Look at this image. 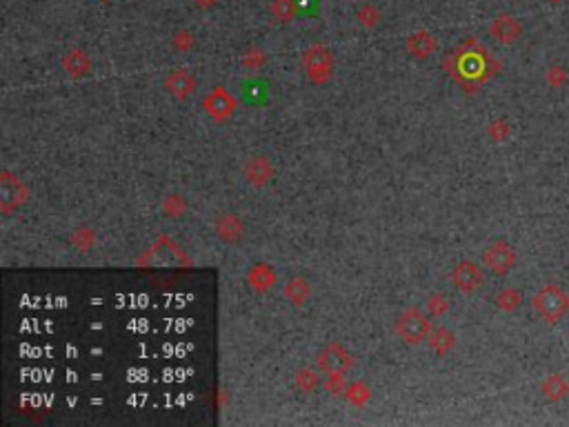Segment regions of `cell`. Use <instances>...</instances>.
Segmentation results:
<instances>
[{
	"label": "cell",
	"mask_w": 569,
	"mask_h": 427,
	"mask_svg": "<svg viewBox=\"0 0 569 427\" xmlns=\"http://www.w3.org/2000/svg\"><path fill=\"white\" fill-rule=\"evenodd\" d=\"M303 67L307 81L314 85H325L334 74V54L325 45H312L303 54Z\"/></svg>",
	"instance_id": "1"
},
{
	"label": "cell",
	"mask_w": 569,
	"mask_h": 427,
	"mask_svg": "<svg viewBox=\"0 0 569 427\" xmlns=\"http://www.w3.org/2000/svg\"><path fill=\"white\" fill-rule=\"evenodd\" d=\"M396 332L407 345H421L432 334V323L418 308H407L396 318Z\"/></svg>",
	"instance_id": "2"
},
{
	"label": "cell",
	"mask_w": 569,
	"mask_h": 427,
	"mask_svg": "<svg viewBox=\"0 0 569 427\" xmlns=\"http://www.w3.org/2000/svg\"><path fill=\"white\" fill-rule=\"evenodd\" d=\"M534 308L547 323H558L569 310V298L556 285H547L534 296Z\"/></svg>",
	"instance_id": "3"
},
{
	"label": "cell",
	"mask_w": 569,
	"mask_h": 427,
	"mask_svg": "<svg viewBox=\"0 0 569 427\" xmlns=\"http://www.w3.org/2000/svg\"><path fill=\"white\" fill-rule=\"evenodd\" d=\"M316 365L320 372L329 374H345L353 368V356L341 343H329L327 347H322L318 352Z\"/></svg>",
	"instance_id": "4"
},
{
	"label": "cell",
	"mask_w": 569,
	"mask_h": 427,
	"mask_svg": "<svg viewBox=\"0 0 569 427\" xmlns=\"http://www.w3.org/2000/svg\"><path fill=\"white\" fill-rule=\"evenodd\" d=\"M203 110L211 120H216V123H227V120L234 116L236 100L225 87H213L203 98Z\"/></svg>",
	"instance_id": "5"
},
{
	"label": "cell",
	"mask_w": 569,
	"mask_h": 427,
	"mask_svg": "<svg viewBox=\"0 0 569 427\" xmlns=\"http://www.w3.org/2000/svg\"><path fill=\"white\" fill-rule=\"evenodd\" d=\"M452 283L460 294H471L483 285V269L474 261L458 263L452 271Z\"/></svg>",
	"instance_id": "6"
},
{
	"label": "cell",
	"mask_w": 569,
	"mask_h": 427,
	"mask_svg": "<svg viewBox=\"0 0 569 427\" xmlns=\"http://www.w3.org/2000/svg\"><path fill=\"white\" fill-rule=\"evenodd\" d=\"M483 261H485V265L491 271L498 274V276H503V274H507V271L512 269V265L516 261V254H514V250L507 245L505 240H498V242H494V245L487 247Z\"/></svg>",
	"instance_id": "7"
},
{
	"label": "cell",
	"mask_w": 569,
	"mask_h": 427,
	"mask_svg": "<svg viewBox=\"0 0 569 427\" xmlns=\"http://www.w3.org/2000/svg\"><path fill=\"white\" fill-rule=\"evenodd\" d=\"M165 89L169 91V96H174L176 100H187L194 94L196 81L187 69H174L167 74Z\"/></svg>",
	"instance_id": "8"
},
{
	"label": "cell",
	"mask_w": 569,
	"mask_h": 427,
	"mask_svg": "<svg viewBox=\"0 0 569 427\" xmlns=\"http://www.w3.org/2000/svg\"><path fill=\"white\" fill-rule=\"evenodd\" d=\"M242 174H245V178H247L250 185L263 187L274 178V165H271V160L267 156H254V158H250L247 163H245Z\"/></svg>",
	"instance_id": "9"
},
{
	"label": "cell",
	"mask_w": 569,
	"mask_h": 427,
	"mask_svg": "<svg viewBox=\"0 0 569 427\" xmlns=\"http://www.w3.org/2000/svg\"><path fill=\"white\" fill-rule=\"evenodd\" d=\"M213 230H216V236L223 242H236V240H240L245 227L236 214H223V216L213 223Z\"/></svg>",
	"instance_id": "10"
},
{
	"label": "cell",
	"mask_w": 569,
	"mask_h": 427,
	"mask_svg": "<svg viewBox=\"0 0 569 427\" xmlns=\"http://www.w3.org/2000/svg\"><path fill=\"white\" fill-rule=\"evenodd\" d=\"M407 52L409 56H413L416 60H425L436 52V38L429 32H413L407 38Z\"/></svg>",
	"instance_id": "11"
},
{
	"label": "cell",
	"mask_w": 569,
	"mask_h": 427,
	"mask_svg": "<svg viewBox=\"0 0 569 427\" xmlns=\"http://www.w3.org/2000/svg\"><path fill=\"white\" fill-rule=\"evenodd\" d=\"M65 74L71 76V78H83V76L91 69V60L83 49H69L63 60H60Z\"/></svg>",
	"instance_id": "12"
},
{
	"label": "cell",
	"mask_w": 569,
	"mask_h": 427,
	"mask_svg": "<svg viewBox=\"0 0 569 427\" xmlns=\"http://www.w3.org/2000/svg\"><path fill=\"white\" fill-rule=\"evenodd\" d=\"M283 296L294 305V308H300V305H305L312 298V285L303 276H294V279H289L287 285L283 287Z\"/></svg>",
	"instance_id": "13"
},
{
	"label": "cell",
	"mask_w": 569,
	"mask_h": 427,
	"mask_svg": "<svg viewBox=\"0 0 569 427\" xmlns=\"http://www.w3.org/2000/svg\"><path fill=\"white\" fill-rule=\"evenodd\" d=\"M247 281L254 287V292L263 294V292H267V289H271L276 285V271L267 263H256L247 274Z\"/></svg>",
	"instance_id": "14"
},
{
	"label": "cell",
	"mask_w": 569,
	"mask_h": 427,
	"mask_svg": "<svg viewBox=\"0 0 569 427\" xmlns=\"http://www.w3.org/2000/svg\"><path fill=\"white\" fill-rule=\"evenodd\" d=\"M489 34L500 42H514L520 36V25L512 16H498L491 23Z\"/></svg>",
	"instance_id": "15"
},
{
	"label": "cell",
	"mask_w": 569,
	"mask_h": 427,
	"mask_svg": "<svg viewBox=\"0 0 569 427\" xmlns=\"http://www.w3.org/2000/svg\"><path fill=\"white\" fill-rule=\"evenodd\" d=\"M429 347L434 349V352L438 356H445V354H450L454 345H456V337L447 329V327H438V329H432V334H429Z\"/></svg>",
	"instance_id": "16"
},
{
	"label": "cell",
	"mask_w": 569,
	"mask_h": 427,
	"mask_svg": "<svg viewBox=\"0 0 569 427\" xmlns=\"http://www.w3.org/2000/svg\"><path fill=\"white\" fill-rule=\"evenodd\" d=\"M271 16L276 21H281V23H289L291 18L296 16V5H294V0H271Z\"/></svg>",
	"instance_id": "17"
},
{
	"label": "cell",
	"mask_w": 569,
	"mask_h": 427,
	"mask_svg": "<svg viewBox=\"0 0 569 427\" xmlns=\"http://www.w3.org/2000/svg\"><path fill=\"white\" fill-rule=\"evenodd\" d=\"M543 392L547 394V399H551V401H561L563 396L567 394V383H565V380H563L558 374H551V376L545 380Z\"/></svg>",
	"instance_id": "18"
},
{
	"label": "cell",
	"mask_w": 569,
	"mask_h": 427,
	"mask_svg": "<svg viewBox=\"0 0 569 427\" xmlns=\"http://www.w3.org/2000/svg\"><path fill=\"white\" fill-rule=\"evenodd\" d=\"M318 385H320V378L316 376L314 370H300V372L296 374V387H298L303 394H312Z\"/></svg>",
	"instance_id": "19"
},
{
	"label": "cell",
	"mask_w": 569,
	"mask_h": 427,
	"mask_svg": "<svg viewBox=\"0 0 569 427\" xmlns=\"http://www.w3.org/2000/svg\"><path fill=\"white\" fill-rule=\"evenodd\" d=\"M267 63V56L263 49H258V47H252L242 54V65L247 67L250 71H258L260 67H263Z\"/></svg>",
	"instance_id": "20"
},
{
	"label": "cell",
	"mask_w": 569,
	"mask_h": 427,
	"mask_svg": "<svg viewBox=\"0 0 569 427\" xmlns=\"http://www.w3.org/2000/svg\"><path fill=\"white\" fill-rule=\"evenodd\" d=\"M347 399L351 405H356V407H363L367 401H369V387L365 383H356V385H351L347 392Z\"/></svg>",
	"instance_id": "21"
},
{
	"label": "cell",
	"mask_w": 569,
	"mask_h": 427,
	"mask_svg": "<svg viewBox=\"0 0 569 427\" xmlns=\"http://www.w3.org/2000/svg\"><path fill=\"white\" fill-rule=\"evenodd\" d=\"M356 18L363 27H374L380 21V11L374 5H365L356 11Z\"/></svg>",
	"instance_id": "22"
},
{
	"label": "cell",
	"mask_w": 569,
	"mask_h": 427,
	"mask_svg": "<svg viewBox=\"0 0 569 427\" xmlns=\"http://www.w3.org/2000/svg\"><path fill=\"white\" fill-rule=\"evenodd\" d=\"M496 305H498L500 310L512 312V310H516L518 305H520V296H518V292H514V289H505V292L498 294Z\"/></svg>",
	"instance_id": "23"
},
{
	"label": "cell",
	"mask_w": 569,
	"mask_h": 427,
	"mask_svg": "<svg viewBox=\"0 0 569 427\" xmlns=\"http://www.w3.org/2000/svg\"><path fill=\"white\" fill-rule=\"evenodd\" d=\"M427 310L429 314H434V316H440L447 312V298L440 296V294H432L427 298Z\"/></svg>",
	"instance_id": "24"
},
{
	"label": "cell",
	"mask_w": 569,
	"mask_h": 427,
	"mask_svg": "<svg viewBox=\"0 0 569 427\" xmlns=\"http://www.w3.org/2000/svg\"><path fill=\"white\" fill-rule=\"evenodd\" d=\"M327 390H329V394H343V392H347L343 374H329V378H327Z\"/></svg>",
	"instance_id": "25"
},
{
	"label": "cell",
	"mask_w": 569,
	"mask_h": 427,
	"mask_svg": "<svg viewBox=\"0 0 569 427\" xmlns=\"http://www.w3.org/2000/svg\"><path fill=\"white\" fill-rule=\"evenodd\" d=\"M194 3L198 5V7H203V9H207V7H213L218 3V0H194Z\"/></svg>",
	"instance_id": "26"
}]
</instances>
